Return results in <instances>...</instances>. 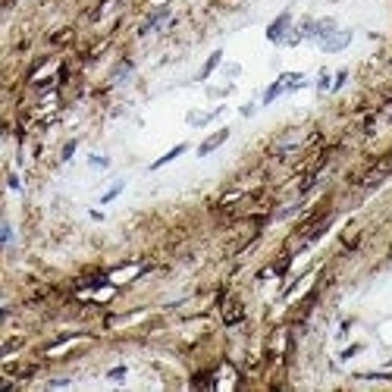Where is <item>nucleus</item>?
Returning <instances> with one entry per match:
<instances>
[{
	"instance_id": "1",
	"label": "nucleus",
	"mask_w": 392,
	"mask_h": 392,
	"mask_svg": "<svg viewBox=\"0 0 392 392\" xmlns=\"http://www.w3.org/2000/svg\"><path fill=\"white\" fill-rule=\"evenodd\" d=\"M289 25H292V16H289V13H283V16H279V19H276V22H273V25H270V29H267V38L273 41V44H279V41L286 38Z\"/></svg>"
},
{
	"instance_id": "2",
	"label": "nucleus",
	"mask_w": 392,
	"mask_h": 392,
	"mask_svg": "<svg viewBox=\"0 0 392 392\" xmlns=\"http://www.w3.org/2000/svg\"><path fill=\"white\" fill-rule=\"evenodd\" d=\"M348 41H352V32H339V35H329V38H323L320 41V47L327 50V54H336V50H342Z\"/></svg>"
},
{
	"instance_id": "3",
	"label": "nucleus",
	"mask_w": 392,
	"mask_h": 392,
	"mask_svg": "<svg viewBox=\"0 0 392 392\" xmlns=\"http://www.w3.org/2000/svg\"><path fill=\"white\" fill-rule=\"evenodd\" d=\"M226 138H229V129H220L217 135H210V138L201 144V148H198V154H201V157H207L210 151H217V148H220V144H223Z\"/></svg>"
},
{
	"instance_id": "4",
	"label": "nucleus",
	"mask_w": 392,
	"mask_h": 392,
	"mask_svg": "<svg viewBox=\"0 0 392 392\" xmlns=\"http://www.w3.org/2000/svg\"><path fill=\"white\" fill-rule=\"evenodd\" d=\"M179 154H185V144H176V148H173V151H166V154H163V157H160V160H154V163H151V169H157V166H163V163H169V160H176Z\"/></svg>"
},
{
	"instance_id": "5",
	"label": "nucleus",
	"mask_w": 392,
	"mask_h": 392,
	"mask_svg": "<svg viewBox=\"0 0 392 392\" xmlns=\"http://www.w3.org/2000/svg\"><path fill=\"white\" fill-rule=\"evenodd\" d=\"M217 116H220V110H214V113H189V126H204Z\"/></svg>"
},
{
	"instance_id": "6",
	"label": "nucleus",
	"mask_w": 392,
	"mask_h": 392,
	"mask_svg": "<svg viewBox=\"0 0 392 392\" xmlns=\"http://www.w3.org/2000/svg\"><path fill=\"white\" fill-rule=\"evenodd\" d=\"M220 57H223V54H220V50H217V54H210V60H207V63H204V69L198 72V79H207V75H210V72H214V69H217V63H220Z\"/></svg>"
},
{
	"instance_id": "7",
	"label": "nucleus",
	"mask_w": 392,
	"mask_h": 392,
	"mask_svg": "<svg viewBox=\"0 0 392 392\" xmlns=\"http://www.w3.org/2000/svg\"><path fill=\"white\" fill-rule=\"evenodd\" d=\"M283 91H286V88H283V82L276 79V82H273V85H270V88H267V95H263V104H270V100H273V98H279V95H283Z\"/></svg>"
},
{
	"instance_id": "8",
	"label": "nucleus",
	"mask_w": 392,
	"mask_h": 392,
	"mask_svg": "<svg viewBox=\"0 0 392 392\" xmlns=\"http://www.w3.org/2000/svg\"><path fill=\"white\" fill-rule=\"evenodd\" d=\"M91 166H95V169H107V166H110V157L95 154V157H91Z\"/></svg>"
},
{
	"instance_id": "9",
	"label": "nucleus",
	"mask_w": 392,
	"mask_h": 392,
	"mask_svg": "<svg viewBox=\"0 0 392 392\" xmlns=\"http://www.w3.org/2000/svg\"><path fill=\"white\" fill-rule=\"evenodd\" d=\"M13 242V226H10V220H3V245H10Z\"/></svg>"
},
{
	"instance_id": "10",
	"label": "nucleus",
	"mask_w": 392,
	"mask_h": 392,
	"mask_svg": "<svg viewBox=\"0 0 392 392\" xmlns=\"http://www.w3.org/2000/svg\"><path fill=\"white\" fill-rule=\"evenodd\" d=\"M119 192H123V185H113V189H110V192H107V195H104V198H100V201H104V204H107V201H113Z\"/></svg>"
},
{
	"instance_id": "11",
	"label": "nucleus",
	"mask_w": 392,
	"mask_h": 392,
	"mask_svg": "<svg viewBox=\"0 0 392 392\" xmlns=\"http://www.w3.org/2000/svg\"><path fill=\"white\" fill-rule=\"evenodd\" d=\"M317 88H320V91H327V88H329V72H320V82H317Z\"/></svg>"
}]
</instances>
